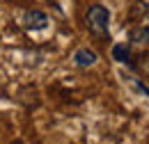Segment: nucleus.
Wrapping results in <instances>:
<instances>
[{"label": "nucleus", "mask_w": 149, "mask_h": 144, "mask_svg": "<svg viewBox=\"0 0 149 144\" xmlns=\"http://www.w3.org/2000/svg\"><path fill=\"white\" fill-rule=\"evenodd\" d=\"M110 55L115 62L119 64H126L129 69H135V62H133V55H131V44L129 41H119V44H112Z\"/></svg>", "instance_id": "7ed1b4c3"}, {"label": "nucleus", "mask_w": 149, "mask_h": 144, "mask_svg": "<svg viewBox=\"0 0 149 144\" xmlns=\"http://www.w3.org/2000/svg\"><path fill=\"white\" fill-rule=\"evenodd\" d=\"M85 25L90 35H94L96 39H106L110 35V9L103 5H90L85 12Z\"/></svg>", "instance_id": "f257e3e1"}, {"label": "nucleus", "mask_w": 149, "mask_h": 144, "mask_svg": "<svg viewBox=\"0 0 149 144\" xmlns=\"http://www.w3.org/2000/svg\"><path fill=\"white\" fill-rule=\"evenodd\" d=\"M119 78H122V82L129 87L135 96H142V98H149V87L138 78V75H133V73H126V71H119Z\"/></svg>", "instance_id": "423d86ee"}, {"label": "nucleus", "mask_w": 149, "mask_h": 144, "mask_svg": "<svg viewBox=\"0 0 149 144\" xmlns=\"http://www.w3.org/2000/svg\"><path fill=\"white\" fill-rule=\"evenodd\" d=\"M71 62H74V66H78V69H90V66H94L99 62V55H96V51L85 46V48H78L71 55Z\"/></svg>", "instance_id": "20e7f679"}, {"label": "nucleus", "mask_w": 149, "mask_h": 144, "mask_svg": "<svg viewBox=\"0 0 149 144\" xmlns=\"http://www.w3.org/2000/svg\"><path fill=\"white\" fill-rule=\"evenodd\" d=\"M147 71H149V66H147Z\"/></svg>", "instance_id": "6e6552de"}, {"label": "nucleus", "mask_w": 149, "mask_h": 144, "mask_svg": "<svg viewBox=\"0 0 149 144\" xmlns=\"http://www.w3.org/2000/svg\"><path fill=\"white\" fill-rule=\"evenodd\" d=\"M14 144H23V142H14Z\"/></svg>", "instance_id": "0eeeda50"}, {"label": "nucleus", "mask_w": 149, "mask_h": 144, "mask_svg": "<svg viewBox=\"0 0 149 144\" xmlns=\"http://www.w3.org/2000/svg\"><path fill=\"white\" fill-rule=\"evenodd\" d=\"M48 23H51V18H48L46 12H41V9H28V12H23V16H21V25H23V30H28V32H41V30L48 28Z\"/></svg>", "instance_id": "f03ea898"}, {"label": "nucleus", "mask_w": 149, "mask_h": 144, "mask_svg": "<svg viewBox=\"0 0 149 144\" xmlns=\"http://www.w3.org/2000/svg\"><path fill=\"white\" fill-rule=\"evenodd\" d=\"M129 44L131 48H149V28L138 23L129 30Z\"/></svg>", "instance_id": "39448f33"}]
</instances>
